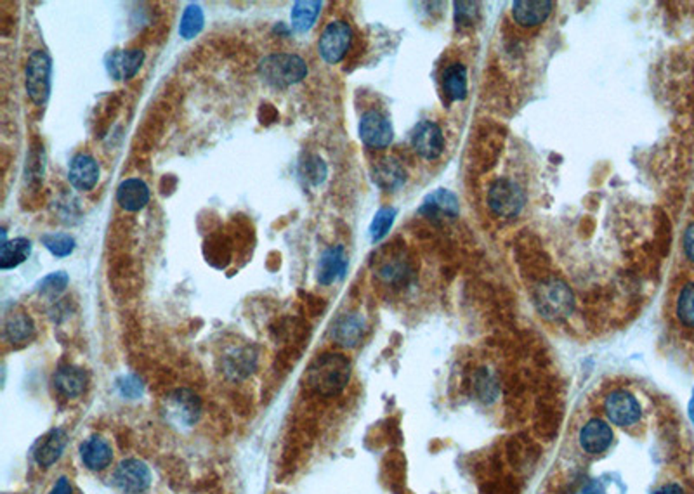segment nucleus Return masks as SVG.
Masks as SVG:
<instances>
[{
	"mask_svg": "<svg viewBox=\"0 0 694 494\" xmlns=\"http://www.w3.org/2000/svg\"><path fill=\"white\" fill-rule=\"evenodd\" d=\"M351 378V363L346 356L326 352L316 357L306 371L307 387L325 397L341 394Z\"/></svg>",
	"mask_w": 694,
	"mask_h": 494,
	"instance_id": "obj_1",
	"label": "nucleus"
},
{
	"mask_svg": "<svg viewBox=\"0 0 694 494\" xmlns=\"http://www.w3.org/2000/svg\"><path fill=\"white\" fill-rule=\"evenodd\" d=\"M533 302L542 318L548 322H563L570 318L574 309V296L570 287L557 278H548L535 287Z\"/></svg>",
	"mask_w": 694,
	"mask_h": 494,
	"instance_id": "obj_2",
	"label": "nucleus"
},
{
	"mask_svg": "<svg viewBox=\"0 0 694 494\" xmlns=\"http://www.w3.org/2000/svg\"><path fill=\"white\" fill-rule=\"evenodd\" d=\"M259 76L274 89H287L307 76V65L298 54H270L259 63Z\"/></svg>",
	"mask_w": 694,
	"mask_h": 494,
	"instance_id": "obj_3",
	"label": "nucleus"
},
{
	"mask_svg": "<svg viewBox=\"0 0 694 494\" xmlns=\"http://www.w3.org/2000/svg\"><path fill=\"white\" fill-rule=\"evenodd\" d=\"M52 59L46 50H33L26 59L25 87L33 104L44 106L50 96Z\"/></svg>",
	"mask_w": 694,
	"mask_h": 494,
	"instance_id": "obj_4",
	"label": "nucleus"
},
{
	"mask_svg": "<svg viewBox=\"0 0 694 494\" xmlns=\"http://www.w3.org/2000/svg\"><path fill=\"white\" fill-rule=\"evenodd\" d=\"M164 417L177 428H190L200 420L201 401L190 389H175L164 399Z\"/></svg>",
	"mask_w": 694,
	"mask_h": 494,
	"instance_id": "obj_5",
	"label": "nucleus"
},
{
	"mask_svg": "<svg viewBox=\"0 0 694 494\" xmlns=\"http://www.w3.org/2000/svg\"><path fill=\"white\" fill-rule=\"evenodd\" d=\"M526 203V193L512 179H496L488 191V207L496 217L512 219L518 217Z\"/></svg>",
	"mask_w": 694,
	"mask_h": 494,
	"instance_id": "obj_6",
	"label": "nucleus"
},
{
	"mask_svg": "<svg viewBox=\"0 0 694 494\" xmlns=\"http://www.w3.org/2000/svg\"><path fill=\"white\" fill-rule=\"evenodd\" d=\"M604 413L613 425L628 428L643 419V406L630 391L615 389L604 399Z\"/></svg>",
	"mask_w": 694,
	"mask_h": 494,
	"instance_id": "obj_7",
	"label": "nucleus"
},
{
	"mask_svg": "<svg viewBox=\"0 0 694 494\" xmlns=\"http://www.w3.org/2000/svg\"><path fill=\"white\" fill-rule=\"evenodd\" d=\"M352 44V30L343 20L328 23L318 40V52L328 65H337L346 57Z\"/></svg>",
	"mask_w": 694,
	"mask_h": 494,
	"instance_id": "obj_8",
	"label": "nucleus"
},
{
	"mask_svg": "<svg viewBox=\"0 0 694 494\" xmlns=\"http://www.w3.org/2000/svg\"><path fill=\"white\" fill-rule=\"evenodd\" d=\"M117 488L125 494H141L148 491L153 477L148 465L141 460H124L113 473Z\"/></svg>",
	"mask_w": 694,
	"mask_h": 494,
	"instance_id": "obj_9",
	"label": "nucleus"
},
{
	"mask_svg": "<svg viewBox=\"0 0 694 494\" xmlns=\"http://www.w3.org/2000/svg\"><path fill=\"white\" fill-rule=\"evenodd\" d=\"M360 137L370 149L387 148L393 143L395 130L380 111H367L360 120Z\"/></svg>",
	"mask_w": 694,
	"mask_h": 494,
	"instance_id": "obj_10",
	"label": "nucleus"
},
{
	"mask_svg": "<svg viewBox=\"0 0 694 494\" xmlns=\"http://www.w3.org/2000/svg\"><path fill=\"white\" fill-rule=\"evenodd\" d=\"M412 146L423 160H436L445 151V136L440 125L423 120L412 132Z\"/></svg>",
	"mask_w": 694,
	"mask_h": 494,
	"instance_id": "obj_11",
	"label": "nucleus"
},
{
	"mask_svg": "<svg viewBox=\"0 0 694 494\" xmlns=\"http://www.w3.org/2000/svg\"><path fill=\"white\" fill-rule=\"evenodd\" d=\"M375 274L386 285L397 287L405 283L410 276V268L406 257L397 248H384L375 259Z\"/></svg>",
	"mask_w": 694,
	"mask_h": 494,
	"instance_id": "obj_12",
	"label": "nucleus"
},
{
	"mask_svg": "<svg viewBox=\"0 0 694 494\" xmlns=\"http://www.w3.org/2000/svg\"><path fill=\"white\" fill-rule=\"evenodd\" d=\"M580 447L587 454H602L613 445V430L602 419H591L587 421L578 436Z\"/></svg>",
	"mask_w": 694,
	"mask_h": 494,
	"instance_id": "obj_13",
	"label": "nucleus"
},
{
	"mask_svg": "<svg viewBox=\"0 0 694 494\" xmlns=\"http://www.w3.org/2000/svg\"><path fill=\"white\" fill-rule=\"evenodd\" d=\"M145 50H113L106 57V72L115 80H130L141 70L145 63Z\"/></svg>",
	"mask_w": 694,
	"mask_h": 494,
	"instance_id": "obj_14",
	"label": "nucleus"
},
{
	"mask_svg": "<svg viewBox=\"0 0 694 494\" xmlns=\"http://www.w3.org/2000/svg\"><path fill=\"white\" fill-rule=\"evenodd\" d=\"M367 331V322L360 313H349L332 324V339L339 346L352 348L358 346Z\"/></svg>",
	"mask_w": 694,
	"mask_h": 494,
	"instance_id": "obj_15",
	"label": "nucleus"
},
{
	"mask_svg": "<svg viewBox=\"0 0 694 494\" xmlns=\"http://www.w3.org/2000/svg\"><path fill=\"white\" fill-rule=\"evenodd\" d=\"M68 181L78 191H91L100 181L98 162L89 154H76L68 167Z\"/></svg>",
	"mask_w": 694,
	"mask_h": 494,
	"instance_id": "obj_16",
	"label": "nucleus"
},
{
	"mask_svg": "<svg viewBox=\"0 0 694 494\" xmlns=\"http://www.w3.org/2000/svg\"><path fill=\"white\" fill-rule=\"evenodd\" d=\"M347 255L346 250L341 245L326 248L320 257L318 262V272L316 279L323 287H328L335 283L337 279H343L347 272Z\"/></svg>",
	"mask_w": 694,
	"mask_h": 494,
	"instance_id": "obj_17",
	"label": "nucleus"
},
{
	"mask_svg": "<svg viewBox=\"0 0 694 494\" xmlns=\"http://www.w3.org/2000/svg\"><path fill=\"white\" fill-rule=\"evenodd\" d=\"M458 210L460 207L457 197L448 190H438L423 199L419 212L431 221H440L455 219L458 216Z\"/></svg>",
	"mask_w": 694,
	"mask_h": 494,
	"instance_id": "obj_18",
	"label": "nucleus"
},
{
	"mask_svg": "<svg viewBox=\"0 0 694 494\" xmlns=\"http://www.w3.org/2000/svg\"><path fill=\"white\" fill-rule=\"evenodd\" d=\"M550 0H518L512 4V18L520 26H538L546 23L552 14Z\"/></svg>",
	"mask_w": 694,
	"mask_h": 494,
	"instance_id": "obj_19",
	"label": "nucleus"
},
{
	"mask_svg": "<svg viewBox=\"0 0 694 494\" xmlns=\"http://www.w3.org/2000/svg\"><path fill=\"white\" fill-rule=\"evenodd\" d=\"M80 456L87 469L101 472L110 467L113 460V449L104 437L91 436L84 445H80Z\"/></svg>",
	"mask_w": 694,
	"mask_h": 494,
	"instance_id": "obj_20",
	"label": "nucleus"
},
{
	"mask_svg": "<svg viewBox=\"0 0 694 494\" xmlns=\"http://www.w3.org/2000/svg\"><path fill=\"white\" fill-rule=\"evenodd\" d=\"M117 201L125 212H139L149 203V188L141 179H125L117 188Z\"/></svg>",
	"mask_w": 694,
	"mask_h": 494,
	"instance_id": "obj_21",
	"label": "nucleus"
},
{
	"mask_svg": "<svg viewBox=\"0 0 694 494\" xmlns=\"http://www.w3.org/2000/svg\"><path fill=\"white\" fill-rule=\"evenodd\" d=\"M373 182L384 191H396L406 182V171L396 158H382L372 169Z\"/></svg>",
	"mask_w": 694,
	"mask_h": 494,
	"instance_id": "obj_22",
	"label": "nucleus"
},
{
	"mask_svg": "<svg viewBox=\"0 0 694 494\" xmlns=\"http://www.w3.org/2000/svg\"><path fill=\"white\" fill-rule=\"evenodd\" d=\"M87 373L78 368V366H61L59 370L54 373V378H52V384H54V389L65 397L68 399H74L78 395L84 394L85 387H87Z\"/></svg>",
	"mask_w": 694,
	"mask_h": 494,
	"instance_id": "obj_23",
	"label": "nucleus"
},
{
	"mask_svg": "<svg viewBox=\"0 0 694 494\" xmlns=\"http://www.w3.org/2000/svg\"><path fill=\"white\" fill-rule=\"evenodd\" d=\"M67 441H68V436L63 428L50 430L49 434L39 443L37 449H35L37 463L44 469L56 463L67 447Z\"/></svg>",
	"mask_w": 694,
	"mask_h": 494,
	"instance_id": "obj_24",
	"label": "nucleus"
},
{
	"mask_svg": "<svg viewBox=\"0 0 694 494\" xmlns=\"http://www.w3.org/2000/svg\"><path fill=\"white\" fill-rule=\"evenodd\" d=\"M4 335L11 344H26L33 339L35 335V324L33 320L23 313V311H14L5 316L4 322Z\"/></svg>",
	"mask_w": 694,
	"mask_h": 494,
	"instance_id": "obj_25",
	"label": "nucleus"
},
{
	"mask_svg": "<svg viewBox=\"0 0 694 494\" xmlns=\"http://www.w3.org/2000/svg\"><path fill=\"white\" fill-rule=\"evenodd\" d=\"M31 253V242L26 238H14L0 245V269L9 271L22 266Z\"/></svg>",
	"mask_w": 694,
	"mask_h": 494,
	"instance_id": "obj_26",
	"label": "nucleus"
},
{
	"mask_svg": "<svg viewBox=\"0 0 694 494\" xmlns=\"http://www.w3.org/2000/svg\"><path fill=\"white\" fill-rule=\"evenodd\" d=\"M322 7L323 2H318V0H298L296 2L292 7V13H290L294 30L298 33L309 31L316 23V20L322 13Z\"/></svg>",
	"mask_w": 694,
	"mask_h": 494,
	"instance_id": "obj_27",
	"label": "nucleus"
},
{
	"mask_svg": "<svg viewBox=\"0 0 694 494\" xmlns=\"http://www.w3.org/2000/svg\"><path fill=\"white\" fill-rule=\"evenodd\" d=\"M443 89L451 101L467 98V68L462 63H451L443 72Z\"/></svg>",
	"mask_w": 694,
	"mask_h": 494,
	"instance_id": "obj_28",
	"label": "nucleus"
},
{
	"mask_svg": "<svg viewBox=\"0 0 694 494\" xmlns=\"http://www.w3.org/2000/svg\"><path fill=\"white\" fill-rule=\"evenodd\" d=\"M298 173L307 184L320 186L326 179L328 169H326V163L323 162V158H320L318 154H306L302 158V162L298 163Z\"/></svg>",
	"mask_w": 694,
	"mask_h": 494,
	"instance_id": "obj_29",
	"label": "nucleus"
},
{
	"mask_svg": "<svg viewBox=\"0 0 694 494\" xmlns=\"http://www.w3.org/2000/svg\"><path fill=\"white\" fill-rule=\"evenodd\" d=\"M203 23H205V16H203L201 7L199 4H190L182 13L181 25H179V35L184 40H191L201 31Z\"/></svg>",
	"mask_w": 694,
	"mask_h": 494,
	"instance_id": "obj_30",
	"label": "nucleus"
},
{
	"mask_svg": "<svg viewBox=\"0 0 694 494\" xmlns=\"http://www.w3.org/2000/svg\"><path fill=\"white\" fill-rule=\"evenodd\" d=\"M255 368V354L250 348H240L227 356L226 371L235 378H244Z\"/></svg>",
	"mask_w": 694,
	"mask_h": 494,
	"instance_id": "obj_31",
	"label": "nucleus"
},
{
	"mask_svg": "<svg viewBox=\"0 0 694 494\" xmlns=\"http://www.w3.org/2000/svg\"><path fill=\"white\" fill-rule=\"evenodd\" d=\"M40 242L58 259L72 255L76 245L74 236L68 233H48L40 238Z\"/></svg>",
	"mask_w": 694,
	"mask_h": 494,
	"instance_id": "obj_32",
	"label": "nucleus"
},
{
	"mask_svg": "<svg viewBox=\"0 0 694 494\" xmlns=\"http://www.w3.org/2000/svg\"><path fill=\"white\" fill-rule=\"evenodd\" d=\"M474 393L483 402H492L498 395V382L495 375L486 368L477 371L474 376Z\"/></svg>",
	"mask_w": 694,
	"mask_h": 494,
	"instance_id": "obj_33",
	"label": "nucleus"
},
{
	"mask_svg": "<svg viewBox=\"0 0 694 494\" xmlns=\"http://www.w3.org/2000/svg\"><path fill=\"white\" fill-rule=\"evenodd\" d=\"M677 318L688 328H694V283H688L682 287L681 294L677 296V307H675Z\"/></svg>",
	"mask_w": 694,
	"mask_h": 494,
	"instance_id": "obj_34",
	"label": "nucleus"
},
{
	"mask_svg": "<svg viewBox=\"0 0 694 494\" xmlns=\"http://www.w3.org/2000/svg\"><path fill=\"white\" fill-rule=\"evenodd\" d=\"M395 219H396V210L391 208V207L380 208L375 214L372 224H370V238H372L373 243H377L382 238H386V234L389 233V229L395 224Z\"/></svg>",
	"mask_w": 694,
	"mask_h": 494,
	"instance_id": "obj_35",
	"label": "nucleus"
},
{
	"mask_svg": "<svg viewBox=\"0 0 694 494\" xmlns=\"http://www.w3.org/2000/svg\"><path fill=\"white\" fill-rule=\"evenodd\" d=\"M70 283V278L65 271L50 272L40 283H39V294L48 296V298H56L59 294L67 290Z\"/></svg>",
	"mask_w": 694,
	"mask_h": 494,
	"instance_id": "obj_36",
	"label": "nucleus"
},
{
	"mask_svg": "<svg viewBox=\"0 0 694 494\" xmlns=\"http://www.w3.org/2000/svg\"><path fill=\"white\" fill-rule=\"evenodd\" d=\"M477 14H479V5L476 2H455V22L458 25H474L477 20Z\"/></svg>",
	"mask_w": 694,
	"mask_h": 494,
	"instance_id": "obj_37",
	"label": "nucleus"
},
{
	"mask_svg": "<svg viewBox=\"0 0 694 494\" xmlns=\"http://www.w3.org/2000/svg\"><path fill=\"white\" fill-rule=\"evenodd\" d=\"M117 385H119L120 394L127 397V399H138V397L143 395V391H145L143 382H141L136 375H124V376L117 382Z\"/></svg>",
	"mask_w": 694,
	"mask_h": 494,
	"instance_id": "obj_38",
	"label": "nucleus"
},
{
	"mask_svg": "<svg viewBox=\"0 0 694 494\" xmlns=\"http://www.w3.org/2000/svg\"><path fill=\"white\" fill-rule=\"evenodd\" d=\"M574 494H604V488H602V484H601L599 481H595V479H587V481H583V482L576 488Z\"/></svg>",
	"mask_w": 694,
	"mask_h": 494,
	"instance_id": "obj_39",
	"label": "nucleus"
},
{
	"mask_svg": "<svg viewBox=\"0 0 694 494\" xmlns=\"http://www.w3.org/2000/svg\"><path fill=\"white\" fill-rule=\"evenodd\" d=\"M684 251L688 259L694 262V223L690 224V227L684 233Z\"/></svg>",
	"mask_w": 694,
	"mask_h": 494,
	"instance_id": "obj_40",
	"label": "nucleus"
},
{
	"mask_svg": "<svg viewBox=\"0 0 694 494\" xmlns=\"http://www.w3.org/2000/svg\"><path fill=\"white\" fill-rule=\"evenodd\" d=\"M74 493V490H72V484H70V481L67 479V477H61L58 482H56V486L50 490L49 494H72Z\"/></svg>",
	"mask_w": 694,
	"mask_h": 494,
	"instance_id": "obj_41",
	"label": "nucleus"
},
{
	"mask_svg": "<svg viewBox=\"0 0 694 494\" xmlns=\"http://www.w3.org/2000/svg\"><path fill=\"white\" fill-rule=\"evenodd\" d=\"M654 494H686V491H684L679 484L672 482V484H665V486H662L660 490H656Z\"/></svg>",
	"mask_w": 694,
	"mask_h": 494,
	"instance_id": "obj_42",
	"label": "nucleus"
},
{
	"mask_svg": "<svg viewBox=\"0 0 694 494\" xmlns=\"http://www.w3.org/2000/svg\"><path fill=\"white\" fill-rule=\"evenodd\" d=\"M688 413H690V419H691V421H693L694 425V393L693 397H691V401H690V406H688Z\"/></svg>",
	"mask_w": 694,
	"mask_h": 494,
	"instance_id": "obj_43",
	"label": "nucleus"
}]
</instances>
